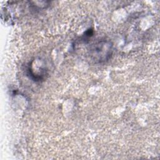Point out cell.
I'll list each match as a JSON object with an SVG mask.
<instances>
[{"mask_svg": "<svg viewBox=\"0 0 160 160\" xmlns=\"http://www.w3.org/2000/svg\"><path fill=\"white\" fill-rule=\"evenodd\" d=\"M112 52V45L109 41H102L94 44L90 49V56L96 62L108 60Z\"/></svg>", "mask_w": 160, "mask_h": 160, "instance_id": "1", "label": "cell"}]
</instances>
